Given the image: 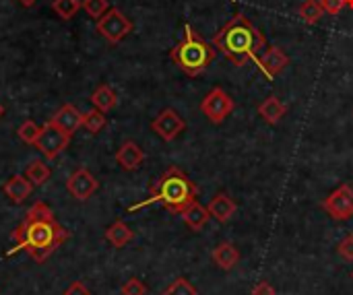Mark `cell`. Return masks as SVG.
<instances>
[{
	"label": "cell",
	"instance_id": "cell-1",
	"mask_svg": "<svg viewBox=\"0 0 353 295\" xmlns=\"http://www.w3.org/2000/svg\"><path fill=\"white\" fill-rule=\"evenodd\" d=\"M68 238L70 234L56 221L52 209L46 203L37 201L31 205V209L25 213V219L10 234L14 248H10L6 256H12L14 252H27L37 265H41Z\"/></svg>",
	"mask_w": 353,
	"mask_h": 295
},
{
	"label": "cell",
	"instance_id": "cell-2",
	"mask_svg": "<svg viewBox=\"0 0 353 295\" xmlns=\"http://www.w3.org/2000/svg\"><path fill=\"white\" fill-rule=\"evenodd\" d=\"M213 45L221 52L232 64L244 66L248 60L259 62V50L267 45L265 33L254 27L244 12H236L215 35Z\"/></svg>",
	"mask_w": 353,
	"mask_h": 295
},
{
	"label": "cell",
	"instance_id": "cell-3",
	"mask_svg": "<svg viewBox=\"0 0 353 295\" xmlns=\"http://www.w3.org/2000/svg\"><path fill=\"white\" fill-rule=\"evenodd\" d=\"M196 196H199L196 184L180 167H170L151 184L149 199L130 207L128 211H137L147 205H161L170 213L180 215L184 209H188L196 201Z\"/></svg>",
	"mask_w": 353,
	"mask_h": 295
},
{
	"label": "cell",
	"instance_id": "cell-4",
	"mask_svg": "<svg viewBox=\"0 0 353 295\" xmlns=\"http://www.w3.org/2000/svg\"><path fill=\"white\" fill-rule=\"evenodd\" d=\"M215 56H217L215 45L205 41L188 23L184 25V37L170 52L174 64L188 77L203 74L209 68V64L215 60Z\"/></svg>",
	"mask_w": 353,
	"mask_h": 295
},
{
	"label": "cell",
	"instance_id": "cell-5",
	"mask_svg": "<svg viewBox=\"0 0 353 295\" xmlns=\"http://www.w3.org/2000/svg\"><path fill=\"white\" fill-rule=\"evenodd\" d=\"M70 134H66L62 128H58L52 120L50 122H46L43 126H41V130H39V136H37V141H35V149H39L41 151V155L43 157H48V159H56L66 147H68V143H70Z\"/></svg>",
	"mask_w": 353,
	"mask_h": 295
},
{
	"label": "cell",
	"instance_id": "cell-6",
	"mask_svg": "<svg viewBox=\"0 0 353 295\" xmlns=\"http://www.w3.org/2000/svg\"><path fill=\"white\" fill-rule=\"evenodd\" d=\"M321 207L327 211V215L335 221H350L353 217V188L350 184L337 186L323 203Z\"/></svg>",
	"mask_w": 353,
	"mask_h": 295
},
{
	"label": "cell",
	"instance_id": "cell-7",
	"mask_svg": "<svg viewBox=\"0 0 353 295\" xmlns=\"http://www.w3.org/2000/svg\"><path fill=\"white\" fill-rule=\"evenodd\" d=\"M97 31L110 43H120L132 31V23L120 8H110L103 17L97 19Z\"/></svg>",
	"mask_w": 353,
	"mask_h": 295
},
{
	"label": "cell",
	"instance_id": "cell-8",
	"mask_svg": "<svg viewBox=\"0 0 353 295\" xmlns=\"http://www.w3.org/2000/svg\"><path fill=\"white\" fill-rule=\"evenodd\" d=\"M236 108V101L221 89V87H215L211 89L205 99L201 101V112L213 122V124H221Z\"/></svg>",
	"mask_w": 353,
	"mask_h": 295
},
{
	"label": "cell",
	"instance_id": "cell-9",
	"mask_svg": "<svg viewBox=\"0 0 353 295\" xmlns=\"http://www.w3.org/2000/svg\"><path fill=\"white\" fill-rule=\"evenodd\" d=\"M151 128H153V132H155L161 141L172 143V141H176V139L180 136V132H184L186 122L182 120V116H180L176 110L168 108V110H163V112H159V114L155 116V120L151 122Z\"/></svg>",
	"mask_w": 353,
	"mask_h": 295
},
{
	"label": "cell",
	"instance_id": "cell-10",
	"mask_svg": "<svg viewBox=\"0 0 353 295\" xmlns=\"http://www.w3.org/2000/svg\"><path fill=\"white\" fill-rule=\"evenodd\" d=\"M66 190L77 199V201H89L97 190H99V182L95 180V176L87 170V167H79L74 170L68 180H66Z\"/></svg>",
	"mask_w": 353,
	"mask_h": 295
},
{
	"label": "cell",
	"instance_id": "cell-11",
	"mask_svg": "<svg viewBox=\"0 0 353 295\" xmlns=\"http://www.w3.org/2000/svg\"><path fill=\"white\" fill-rule=\"evenodd\" d=\"M290 62H292L290 56L279 45H271L269 50H265V54L259 58L256 64L267 79H275L277 74H281L290 66Z\"/></svg>",
	"mask_w": 353,
	"mask_h": 295
},
{
	"label": "cell",
	"instance_id": "cell-12",
	"mask_svg": "<svg viewBox=\"0 0 353 295\" xmlns=\"http://www.w3.org/2000/svg\"><path fill=\"white\" fill-rule=\"evenodd\" d=\"M207 209H209V215H211L217 223L225 225V223H230V221L234 219V215H236V211H238V205L234 203V199H232L228 192H219V194H215V196L209 201Z\"/></svg>",
	"mask_w": 353,
	"mask_h": 295
},
{
	"label": "cell",
	"instance_id": "cell-13",
	"mask_svg": "<svg viewBox=\"0 0 353 295\" xmlns=\"http://www.w3.org/2000/svg\"><path fill=\"white\" fill-rule=\"evenodd\" d=\"M116 161L122 170L126 172H134L143 165L145 161V151L134 143V141H124L120 145V149L116 151Z\"/></svg>",
	"mask_w": 353,
	"mask_h": 295
},
{
	"label": "cell",
	"instance_id": "cell-14",
	"mask_svg": "<svg viewBox=\"0 0 353 295\" xmlns=\"http://www.w3.org/2000/svg\"><path fill=\"white\" fill-rule=\"evenodd\" d=\"M240 258H242L240 256V250L232 242H221L211 252V261L215 263V267L221 269V271H225V273L232 271V269H236L238 263H240Z\"/></svg>",
	"mask_w": 353,
	"mask_h": 295
},
{
	"label": "cell",
	"instance_id": "cell-15",
	"mask_svg": "<svg viewBox=\"0 0 353 295\" xmlns=\"http://www.w3.org/2000/svg\"><path fill=\"white\" fill-rule=\"evenodd\" d=\"M52 122H54L58 128H62L66 134L72 136V134L83 126V114H81L74 105L66 103V105H62V108L52 116Z\"/></svg>",
	"mask_w": 353,
	"mask_h": 295
},
{
	"label": "cell",
	"instance_id": "cell-16",
	"mask_svg": "<svg viewBox=\"0 0 353 295\" xmlns=\"http://www.w3.org/2000/svg\"><path fill=\"white\" fill-rule=\"evenodd\" d=\"M33 184L25 178V176H12V178H8L4 184H2V190H4V194L10 199V203H14V205H23L29 196H31V192H33Z\"/></svg>",
	"mask_w": 353,
	"mask_h": 295
},
{
	"label": "cell",
	"instance_id": "cell-17",
	"mask_svg": "<svg viewBox=\"0 0 353 295\" xmlns=\"http://www.w3.org/2000/svg\"><path fill=\"white\" fill-rule=\"evenodd\" d=\"M256 112H259V116H261L267 124L275 126V124H279V122L283 120V116L288 114V105H285L277 95H271V97H267L265 101L259 103Z\"/></svg>",
	"mask_w": 353,
	"mask_h": 295
},
{
	"label": "cell",
	"instance_id": "cell-18",
	"mask_svg": "<svg viewBox=\"0 0 353 295\" xmlns=\"http://www.w3.org/2000/svg\"><path fill=\"white\" fill-rule=\"evenodd\" d=\"M180 215H182V221L186 223V227H188L190 232H194V234L203 232V230L207 227L209 219H211L209 209H207V207H203L199 201H194V203H192L188 209H184Z\"/></svg>",
	"mask_w": 353,
	"mask_h": 295
},
{
	"label": "cell",
	"instance_id": "cell-19",
	"mask_svg": "<svg viewBox=\"0 0 353 295\" xmlns=\"http://www.w3.org/2000/svg\"><path fill=\"white\" fill-rule=\"evenodd\" d=\"M105 240L114 246V248H124L126 244H130L134 240V232L124 223V221H114L108 230H105Z\"/></svg>",
	"mask_w": 353,
	"mask_h": 295
},
{
	"label": "cell",
	"instance_id": "cell-20",
	"mask_svg": "<svg viewBox=\"0 0 353 295\" xmlns=\"http://www.w3.org/2000/svg\"><path fill=\"white\" fill-rule=\"evenodd\" d=\"M91 103H93L95 110H99V112L105 114V112H110V110L116 108L118 95H116V91H114L110 85H99V87L93 91V95H91Z\"/></svg>",
	"mask_w": 353,
	"mask_h": 295
},
{
	"label": "cell",
	"instance_id": "cell-21",
	"mask_svg": "<svg viewBox=\"0 0 353 295\" xmlns=\"http://www.w3.org/2000/svg\"><path fill=\"white\" fill-rule=\"evenodd\" d=\"M33 186H43L48 180H50V176H52V172H50V167L41 161V159H33L27 167H25V174H23Z\"/></svg>",
	"mask_w": 353,
	"mask_h": 295
},
{
	"label": "cell",
	"instance_id": "cell-22",
	"mask_svg": "<svg viewBox=\"0 0 353 295\" xmlns=\"http://www.w3.org/2000/svg\"><path fill=\"white\" fill-rule=\"evenodd\" d=\"M298 14H300V19L306 25H314V23H319L323 19L325 10H323V6H321L319 0H304L300 4V8H298Z\"/></svg>",
	"mask_w": 353,
	"mask_h": 295
},
{
	"label": "cell",
	"instance_id": "cell-23",
	"mask_svg": "<svg viewBox=\"0 0 353 295\" xmlns=\"http://www.w3.org/2000/svg\"><path fill=\"white\" fill-rule=\"evenodd\" d=\"M105 124H108L105 114H103V112H99V110H95V108L83 114V126H85L91 134L101 132V130L105 128Z\"/></svg>",
	"mask_w": 353,
	"mask_h": 295
},
{
	"label": "cell",
	"instance_id": "cell-24",
	"mask_svg": "<svg viewBox=\"0 0 353 295\" xmlns=\"http://www.w3.org/2000/svg\"><path fill=\"white\" fill-rule=\"evenodd\" d=\"M52 8H54V12H56L60 19L68 21V19H72V17L79 12L81 2H79V0H54V2H52Z\"/></svg>",
	"mask_w": 353,
	"mask_h": 295
},
{
	"label": "cell",
	"instance_id": "cell-25",
	"mask_svg": "<svg viewBox=\"0 0 353 295\" xmlns=\"http://www.w3.org/2000/svg\"><path fill=\"white\" fill-rule=\"evenodd\" d=\"M161 295H199V292L186 277H178L163 289Z\"/></svg>",
	"mask_w": 353,
	"mask_h": 295
},
{
	"label": "cell",
	"instance_id": "cell-26",
	"mask_svg": "<svg viewBox=\"0 0 353 295\" xmlns=\"http://www.w3.org/2000/svg\"><path fill=\"white\" fill-rule=\"evenodd\" d=\"M39 130H41V126H37L33 120H25V122L19 126L17 134H19V139H21L23 143L35 145V141H37V136H39Z\"/></svg>",
	"mask_w": 353,
	"mask_h": 295
},
{
	"label": "cell",
	"instance_id": "cell-27",
	"mask_svg": "<svg viewBox=\"0 0 353 295\" xmlns=\"http://www.w3.org/2000/svg\"><path fill=\"white\" fill-rule=\"evenodd\" d=\"M81 6L87 10V14L89 17H93L95 21L99 19V17H103L108 10H110V4H108V0H83L81 2Z\"/></svg>",
	"mask_w": 353,
	"mask_h": 295
},
{
	"label": "cell",
	"instance_id": "cell-28",
	"mask_svg": "<svg viewBox=\"0 0 353 295\" xmlns=\"http://www.w3.org/2000/svg\"><path fill=\"white\" fill-rule=\"evenodd\" d=\"M120 294L122 295H147V285L137 279V277H130L122 287H120Z\"/></svg>",
	"mask_w": 353,
	"mask_h": 295
},
{
	"label": "cell",
	"instance_id": "cell-29",
	"mask_svg": "<svg viewBox=\"0 0 353 295\" xmlns=\"http://www.w3.org/2000/svg\"><path fill=\"white\" fill-rule=\"evenodd\" d=\"M337 254H339L345 263H353V234H347V236L337 244Z\"/></svg>",
	"mask_w": 353,
	"mask_h": 295
},
{
	"label": "cell",
	"instance_id": "cell-30",
	"mask_svg": "<svg viewBox=\"0 0 353 295\" xmlns=\"http://www.w3.org/2000/svg\"><path fill=\"white\" fill-rule=\"evenodd\" d=\"M321 6H323V10H325L327 14L337 17L347 4H345V0H321Z\"/></svg>",
	"mask_w": 353,
	"mask_h": 295
},
{
	"label": "cell",
	"instance_id": "cell-31",
	"mask_svg": "<svg viewBox=\"0 0 353 295\" xmlns=\"http://www.w3.org/2000/svg\"><path fill=\"white\" fill-rule=\"evenodd\" d=\"M64 295H91L89 287L81 281H72L66 289H64Z\"/></svg>",
	"mask_w": 353,
	"mask_h": 295
},
{
	"label": "cell",
	"instance_id": "cell-32",
	"mask_svg": "<svg viewBox=\"0 0 353 295\" xmlns=\"http://www.w3.org/2000/svg\"><path fill=\"white\" fill-rule=\"evenodd\" d=\"M250 295H277V292H275V287L269 281H259L252 287V294Z\"/></svg>",
	"mask_w": 353,
	"mask_h": 295
},
{
	"label": "cell",
	"instance_id": "cell-33",
	"mask_svg": "<svg viewBox=\"0 0 353 295\" xmlns=\"http://www.w3.org/2000/svg\"><path fill=\"white\" fill-rule=\"evenodd\" d=\"M23 6H31V4H35V0H19Z\"/></svg>",
	"mask_w": 353,
	"mask_h": 295
},
{
	"label": "cell",
	"instance_id": "cell-34",
	"mask_svg": "<svg viewBox=\"0 0 353 295\" xmlns=\"http://www.w3.org/2000/svg\"><path fill=\"white\" fill-rule=\"evenodd\" d=\"M345 4H347V6L353 10V0H345Z\"/></svg>",
	"mask_w": 353,
	"mask_h": 295
},
{
	"label": "cell",
	"instance_id": "cell-35",
	"mask_svg": "<svg viewBox=\"0 0 353 295\" xmlns=\"http://www.w3.org/2000/svg\"><path fill=\"white\" fill-rule=\"evenodd\" d=\"M4 116V108H2V103H0V118Z\"/></svg>",
	"mask_w": 353,
	"mask_h": 295
},
{
	"label": "cell",
	"instance_id": "cell-36",
	"mask_svg": "<svg viewBox=\"0 0 353 295\" xmlns=\"http://www.w3.org/2000/svg\"><path fill=\"white\" fill-rule=\"evenodd\" d=\"M352 279H353V271H352Z\"/></svg>",
	"mask_w": 353,
	"mask_h": 295
}]
</instances>
